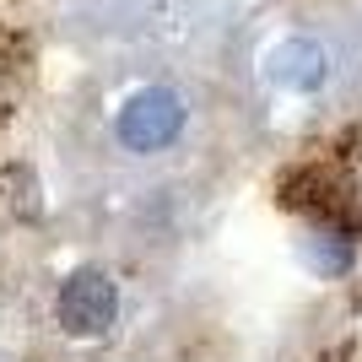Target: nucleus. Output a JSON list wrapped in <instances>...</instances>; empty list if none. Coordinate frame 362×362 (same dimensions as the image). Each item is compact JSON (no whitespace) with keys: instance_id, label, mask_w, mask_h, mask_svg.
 I'll list each match as a JSON object with an SVG mask.
<instances>
[{"instance_id":"nucleus-1","label":"nucleus","mask_w":362,"mask_h":362,"mask_svg":"<svg viewBox=\"0 0 362 362\" xmlns=\"http://www.w3.org/2000/svg\"><path fill=\"white\" fill-rule=\"evenodd\" d=\"M184 124H189V108H184V98L173 87H141L124 98L119 119H114V136L124 141V151L151 157V151L173 146L184 136Z\"/></svg>"},{"instance_id":"nucleus-2","label":"nucleus","mask_w":362,"mask_h":362,"mask_svg":"<svg viewBox=\"0 0 362 362\" xmlns=\"http://www.w3.org/2000/svg\"><path fill=\"white\" fill-rule=\"evenodd\" d=\"M308 206L341 233H362V141H351L335 163H325L314 173Z\"/></svg>"},{"instance_id":"nucleus-3","label":"nucleus","mask_w":362,"mask_h":362,"mask_svg":"<svg viewBox=\"0 0 362 362\" xmlns=\"http://www.w3.org/2000/svg\"><path fill=\"white\" fill-rule=\"evenodd\" d=\"M119 319V292L103 271H76L60 287V325L71 335H108Z\"/></svg>"},{"instance_id":"nucleus-4","label":"nucleus","mask_w":362,"mask_h":362,"mask_svg":"<svg viewBox=\"0 0 362 362\" xmlns=\"http://www.w3.org/2000/svg\"><path fill=\"white\" fill-rule=\"evenodd\" d=\"M330 49L319 44V38H287V44L271 49V60H265V76H271L281 92H298V98H314L325 81H330Z\"/></svg>"}]
</instances>
